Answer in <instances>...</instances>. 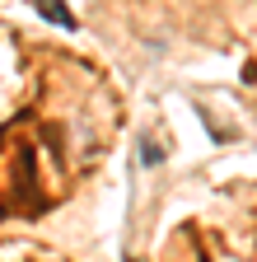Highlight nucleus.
<instances>
[{
  "mask_svg": "<svg viewBox=\"0 0 257 262\" xmlns=\"http://www.w3.org/2000/svg\"><path fill=\"white\" fill-rule=\"evenodd\" d=\"M159 159H164V155H159V145L145 141V145H141V164H159Z\"/></svg>",
  "mask_w": 257,
  "mask_h": 262,
  "instance_id": "nucleus-1",
  "label": "nucleus"
}]
</instances>
